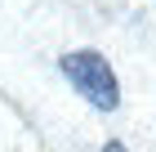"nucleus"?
I'll return each instance as SVG.
<instances>
[{"label": "nucleus", "mask_w": 156, "mask_h": 152, "mask_svg": "<svg viewBox=\"0 0 156 152\" xmlns=\"http://www.w3.org/2000/svg\"><path fill=\"white\" fill-rule=\"evenodd\" d=\"M62 76L72 81V90L80 94L85 103H94L98 112H116L120 107V81L112 63L98 54V49H72V54H62L58 58Z\"/></svg>", "instance_id": "obj_1"}, {"label": "nucleus", "mask_w": 156, "mask_h": 152, "mask_svg": "<svg viewBox=\"0 0 156 152\" xmlns=\"http://www.w3.org/2000/svg\"><path fill=\"white\" fill-rule=\"evenodd\" d=\"M103 152H129V148H125V143H107Z\"/></svg>", "instance_id": "obj_2"}]
</instances>
